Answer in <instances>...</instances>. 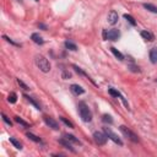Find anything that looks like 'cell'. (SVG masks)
<instances>
[{
  "mask_svg": "<svg viewBox=\"0 0 157 157\" xmlns=\"http://www.w3.org/2000/svg\"><path fill=\"white\" fill-rule=\"evenodd\" d=\"M78 114H80L81 119L83 121H86V123H88V121L92 120V113L88 109V107L86 105V103H83V102H80L78 103Z\"/></svg>",
  "mask_w": 157,
  "mask_h": 157,
  "instance_id": "cell-1",
  "label": "cell"
},
{
  "mask_svg": "<svg viewBox=\"0 0 157 157\" xmlns=\"http://www.w3.org/2000/svg\"><path fill=\"white\" fill-rule=\"evenodd\" d=\"M34 60H36V65L39 67L40 71H43V72H49V70H50V64H49V61H48V59H47L45 56H43V55H36Z\"/></svg>",
  "mask_w": 157,
  "mask_h": 157,
  "instance_id": "cell-2",
  "label": "cell"
},
{
  "mask_svg": "<svg viewBox=\"0 0 157 157\" xmlns=\"http://www.w3.org/2000/svg\"><path fill=\"white\" fill-rule=\"evenodd\" d=\"M119 129H120V131L123 132V135H124V136H126L129 140H131L132 142H139V137H137V135H136V134H134L131 130H129L126 126L120 125V126H119Z\"/></svg>",
  "mask_w": 157,
  "mask_h": 157,
  "instance_id": "cell-3",
  "label": "cell"
},
{
  "mask_svg": "<svg viewBox=\"0 0 157 157\" xmlns=\"http://www.w3.org/2000/svg\"><path fill=\"white\" fill-rule=\"evenodd\" d=\"M120 37V33L118 29H109V31H104L103 32V38L108 39V40H118V38Z\"/></svg>",
  "mask_w": 157,
  "mask_h": 157,
  "instance_id": "cell-4",
  "label": "cell"
},
{
  "mask_svg": "<svg viewBox=\"0 0 157 157\" xmlns=\"http://www.w3.org/2000/svg\"><path fill=\"white\" fill-rule=\"evenodd\" d=\"M107 137L108 136L105 134L101 132V131H94L93 132V140L97 145H104L107 142Z\"/></svg>",
  "mask_w": 157,
  "mask_h": 157,
  "instance_id": "cell-5",
  "label": "cell"
},
{
  "mask_svg": "<svg viewBox=\"0 0 157 157\" xmlns=\"http://www.w3.org/2000/svg\"><path fill=\"white\" fill-rule=\"evenodd\" d=\"M103 130H104L105 135H107V136H108V137H109L112 141H114L115 144H118V145H120V146L123 145V141H121V140L118 137V135H117L115 132H113V131H112L109 128H103Z\"/></svg>",
  "mask_w": 157,
  "mask_h": 157,
  "instance_id": "cell-6",
  "label": "cell"
},
{
  "mask_svg": "<svg viewBox=\"0 0 157 157\" xmlns=\"http://www.w3.org/2000/svg\"><path fill=\"white\" fill-rule=\"evenodd\" d=\"M43 119H44V123H45V124H47L49 128H52V129H54V130H58V129H59L58 123H56V121H55L53 118H50V117H47V115H45Z\"/></svg>",
  "mask_w": 157,
  "mask_h": 157,
  "instance_id": "cell-7",
  "label": "cell"
},
{
  "mask_svg": "<svg viewBox=\"0 0 157 157\" xmlns=\"http://www.w3.org/2000/svg\"><path fill=\"white\" fill-rule=\"evenodd\" d=\"M118 18H119V16H118V13L114 11V10H112L109 13H108V17H107V21H108V23L109 25H115L117 22H118Z\"/></svg>",
  "mask_w": 157,
  "mask_h": 157,
  "instance_id": "cell-8",
  "label": "cell"
},
{
  "mask_svg": "<svg viewBox=\"0 0 157 157\" xmlns=\"http://www.w3.org/2000/svg\"><path fill=\"white\" fill-rule=\"evenodd\" d=\"M70 91H71L74 94H76V96L82 94V93L85 92V90H83L81 86H78V85H71V86H70Z\"/></svg>",
  "mask_w": 157,
  "mask_h": 157,
  "instance_id": "cell-9",
  "label": "cell"
},
{
  "mask_svg": "<svg viewBox=\"0 0 157 157\" xmlns=\"http://www.w3.org/2000/svg\"><path fill=\"white\" fill-rule=\"evenodd\" d=\"M150 60L152 64H157V48H152L150 50Z\"/></svg>",
  "mask_w": 157,
  "mask_h": 157,
  "instance_id": "cell-10",
  "label": "cell"
},
{
  "mask_svg": "<svg viewBox=\"0 0 157 157\" xmlns=\"http://www.w3.org/2000/svg\"><path fill=\"white\" fill-rule=\"evenodd\" d=\"M141 37H142L144 39H146V40H150V42H152V40L155 39V36H153L151 32H148V31H142V32H141Z\"/></svg>",
  "mask_w": 157,
  "mask_h": 157,
  "instance_id": "cell-11",
  "label": "cell"
},
{
  "mask_svg": "<svg viewBox=\"0 0 157 157\" xmlns=\"http://www.w3.org/2000/svg\"><path fill=\"white\" fill-rule=\"evenodd\" d=\"M31 39L36 43V44H43L44 43V40H43V38L38 34V33H33L32 36H31Z\"/></svg>",
  "mask_w": 157,
  "mask_h": 157,
  "instance_id": "cell-12",
  "label": "cell"
},
{
  "mask_svg": "<svg viewBox=\"0 0 157 157\" xmlns=\"http://www.w3.org/2000/svg\"><path fill=\"white\" fill-rule=\"evenodd\" d=\"M108 92H109V94L110 96H113V97H119V98H121L123 101H124V98L121 97V94H120V92L119 91H117V90H114V88H109L108 90ZM124 103H125V105H128V103L124 101Z\"/></svg>",
  "mask_w": 157,
  "mask_h": 157,
  "instance_id": "cell-13",
  "label": "cell"
},
{
  "mask_svg": "<svg viewBox=\"0 0 157 157\" xmlns=\"http://www.w3.org/2000/svg\"><path fill=\"white\" fill-rule=\"evenodd\" d=\"M110 50H112V53L115 55V58H117V59H119V60H123V59H124V55H123L118 49H115L114 47H112V48H110Z\"/></svg>",
  "mask_w": 157,
  "mask_h": 157,
  "instance_id": "cell-14",
  "label": "cell"
},
{
  "mask_svg": "<svg viewBox=\"0 0 157 157\" xmlns=\"http://www.w3.org/2000/svg\"><path fill=\"white\" fill-rule=\"evenodd\" d=\"M64 137H65L66 140H69V141L74 142V144H77V145H80V144H81V142H80V141H78V140H77V139H76L74 135H70V134H65V135H64Z\"/></svg>",
  "mask_w": 157,
  "mask_h": 157,
  "instance_id": "cell-15",
  "label": "cell"
},
{
  "mask_svg": "<svg viewBox=\"0 0 157 157\" xmlns=\"http://www.w3.org/2000/svg\"><path fill=\"white\" fill-rule=\"evenodd\" d=\"M65 47H66L67 49L72 50V52L77 50V47H76V44H75V43H72L71 40H66V42H65Z\"/></svg>",
  "mask_w": 157,
  "mask_h": 157,
  "instance_id": "cell-16",
  "label": "cell"
},
{
  "mask_svg": "<svg viewBox=\"0 0 157 157\" xmlns=\"http://www.w3.org/2000/svg\"><path fill=\"white\" fill-rule=\"evenodd\" d=\"M10 142H11L16 148H18V150H21V148H22V144H21L18 140H16L15 137H10Z\"/></svg>",
  "mask_w": 157,
  "mask_h": 157,
  "instance_id": "cell-17",
  "label": "cell"
},
{
  "mask_svg": "<svg viewBox=\"0 0 157 157\" xmlns=\"http://www.w3.org/2000/svg\"><path fill=\"white\" fill-rule=\"evenodd\" d=\"M144 7H145L146 10H148V11H151V12L157 13V6H155V5H152V4H144Z\"/></svg>",
  "mask_w": 157,
  "mask_h": 157,
  "instance_id": "cell-18",
  "label": "cell"
},
{
  "mask_svg": "<svg viewBox=\"0 0 157 157\" xmlns=\"http://www.w3.org/2000/svg\"><path fill=\"white\" fill-rule=\"evenodd\" d=\"M7 101H9L10 103H16V101H17V94H16L15 92H11V93L9 94V97H7Z\"/></svg>",
  "mask_w": 157,
  "mask_h": 157,
  "instance_id": "cell-19",
  "label": "cell"
},
{
  "mask_svg": "<svg viewBox=\"0 0 157 157\" xmlns=\"http://www.w3.org/2000/svg\"><path fill=\"white\" fill-rule=\"evenodd\" d=\"M25 98H26L28 102H31V103H32V104H33V105H34L37 109H39V110H40V105H39V104H38V103H37V102H36V101H34L32 97H29V96H26V94H25Z\"/></svg>",
  "mask_w": 157,
  "mask_h": 157,
  "instance_id": "cell-20",
  "label": "cell"
},
{
  "mask_svg": "<svg viewBox=\"0 0 157 157\" xmlns=\"http://www.w3.org/2000/svg\"><path fill=\"white\" fill-rule=\"evenodd\" d=\"M59 144H61V145H64V146H65L66 148H69V150H70V151H72V152L75 151V150H74V148L71 147V145H70V142H69V140H67V141H65V140H63V139H61V140H59Z\"/></svg>",
  "mask_w": 157,
  "mask_h": 157,
  "instance_id": "cell-21",
  "label": "cell"
},
{
  "mask_svg": "<svg viewBox=\"0 0 157 157\" xmlns=\"http://www.w3.org/2000/svg\"><path fill=\"white\" fill-rule=\"evenodd\" d=\"M15 121H16V123H18V124H21V125H22V126H25V128H28V126H29V124H28V123H26L25 120H22L20 117H15Z\"/></svg>",
  "mask_w": 157,
  "mask_h": 157,
  "instance_id": "cell-22",
  "label": "cell"
},
{
  "mask_svg": "<svg viewBox=\"0 0 157 157\" xmlns=\"http://www.w3.org/2000/svg\"><path fill=\"white\" fill-rule=\"evenodd\" d=\"M59 118H60V120H61L66 126H69V128H71V129L74 128V124H72L70 120H67V119H66V118H64V117H59Z\"/></svg>",
  "mask_w": 157,
  "mask_h": 157,
  "instance_id": "cell-23",
  "label": "cell"
},
{
  "mask_svg": "<svg viewBox=\"0 0 157 157\" xmlns=\"http://www.w3.org/2000/svg\"><path fill=\"white\" fill-rule=\"evenodd\" d=\"M124 18H125L126 21H129V22H130V23H131L132 26H135V25H136V21L134 20V17H132V16H130V15L125 13V15H124Z\"/></svg>",
  "mask_w": 157,
  "mask_h": 157,
  "instance_id": "cell-24",
  "label": "cell"
},
{
  "mask_svg": "<svg viewBox=\"0 0 157 157\" xmlns=\"http://www.w3.org/2000/svg\"><path fill=\"white\" fill-rule=\"evenodd\" d=\"M102 120H103L104 123H108V124H112V123H113L112 117H110V115H108V114H104V115L102 117Z\"/></svg>",
  "mask_w": 157,
  "mask_h": 157,
  "instance_id": "cell-25",
  "label": "cell"
},
{
  "mask_svg": "<svg viewBox=\"0 0 157 157\" xmlns=\"http://www.w3.org/2000/svg\"><path fill=\"white\" fill-rule=\"evenodd\" d=\"M27 137H29V139H31L32 141H34V142H40V139H39L38 136L31 134V132H27Z\"/></svg>",
  "mask_w": 157,
  "mask_h": 157,
  "instance_id": "cell-26",
  "label": "cell"
},
{
  "mask_svg": "<svg viewBox=\"0 0 157 157\" xmlns=\"http://www.w3.org/2000/svg\"><path fill=\"white\" fill-rule=\"evenodd\" d=\"M17 83H18V85H20V86H21V87H22V88L25 90V91H27V90H29V87H28V86H27V85H26V83H25L23 81H21L20 78H17Z\"/></svg>",
  "mask_w": 157,
  "mask_h": 157,
  "instance_id": "cell-27",
  "label": "cell"
},
{
  "mask_svg": "<svg viewBox=\"0 0 157 157\" xmlns=\"http://www.w3.org/2000/svg\"><path fill=\"white\" fill-rule=\"evenodd\" d=\"M1 117H2V119H4V121H5V123H6L7 125H10V126L12 125V123H11V120H10V119H9V118H7V117H6V115H5L4 113L1 114Z\"/></svg>",
  "mask_w": 157,
  "mask_h": 157,
  "instance_id": "cell-28",
  "label": "cell"
},
{
  "mask_svg": "<svg viewBox=\"0 0 157 157\" xmlns=\"http://www.w3.org/2000/svg\"><path fill=\"white\" fill-rule=\"evenodd\" d=\"M4 39H6L7 42H10V43H11V44H13V45H20V44H17V43H15V42H13L12 39H10V38H7L6 36H4Z\"/></svg>",
  "mask_w": 157,
  "mask_h": 157,
  "instance_id": "cell-29",
  "label": "cell"
},
{
  "mask_svg": "<svg viewBox=\"0 0 157 157\" xmlns=\"http://www.w3.org/2000/svg\"><path fill=\"white\" fill-rule=\"evenodd\" d=\"M36 1H38V0H36Z\"/></svg>",
  "mask_w": 157,
  "mask_h": 157,
  "instance_id": "cell-30",
  "label": "cell"
}]
</instances>
